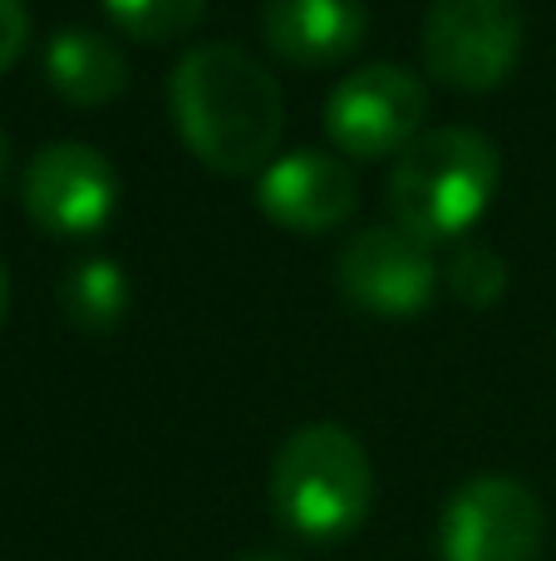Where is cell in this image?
I'll use <instances>...</instances> for the list:
<instances>
[{
  "mask_svg": "<svg viewBox=\"0 0 556 561\" xmlns=\"http://www.w3.org/2000/svg\"><path fill=\"white\" fill-rule=\"evenodd\" d=\"M45 79L65 104L99 108L124 94L128 59H124V49H118V39H108L104 30L59 25L45 45Z\"/></svg>",
  "mask_w": 556,
  "mask_h": 561,
  "instance_id": "cell-11",
  "label": "cell"
},
{
  "mask_svg": "<svg viewBox=\"0 0 556 561\" xmlns=\"http://www.w3.org/2000/svg\"><path fill=\"white\" fill-rule=\"evenodd\" d=\"M547 517L528 483L518 478H473L443 503L439 557L443 561H537Z\"/></svg>",
  "mask_w": 556,
  "mask_h": 561,
  "instance_id": "cell-6",
  "label": "cell"
},
{
  "mask_svg": "<svg viewBox=\"0 0 556 561\" xmlns=\"http://www.w3.org/2000/svg\"><path fill=\"white\" fill-rule=\"evenodd\" d=\"M374 473L364 444L340 424H305L271 463V507L305 542H340L364 523Z\"/></svg>",
  "mask_w": 556,
  "mask_h": 561,
  "instance_id": "cell-3",
  "label": "cell"
},
{
  "mask_svg": "<svg viewBox=\"0 0 556 561\" xmlns=\"http://www.w3.org/2000/svg\"><path fill=\"white\" fill-rule=\"evenodd\" d=\"M335 280L340 296L350 306L370 310V316H419L433 300L439 272H433L429 242H419L404 227H364L360 237H350L335 262Z\"/></svg>",
  "mask_w": 556,
  "mask_h": 561,
  "instance_id": "cell-8",
  "label": "cell"
},
{
  "mask_svg": "<svg viewBox=\"0 0 556 561\" xmlns=\"http://www.w3.org/2000/svg\"><path fill=\"white\" fill-rule=\"evenodd\" d=\"M242 561H291V557H281V552H252V557H242Z\"/></svg>",
  "mask_w": 556,
  "mask_h": 561,
  "instance_id": "cell-18",
  "label": "cell"
},
{
  "mask_svg": "<svg viewBox=\"0 0 556 561\" xmlns=\"http://www.w3.org/2000/svg\"><path fill=\"white\" fill-rule=\"evenodd\" d=\"M256 203L286 232H331L355 213L360 193H355V173L335 153L321 148H296V153L266 163L262 183H256Z\"/></svg>",
  "mask_w": 556,
  "mask_h": 561,
  "instance_id": "cell-9",
  "label": "cell"
},
{
  "mask_svg": "<svg viewBox=\"0 0 556 561\" xmlns=\"http://www.w3.org/2000/svg\"><path fill=\"white\" fill-rule=\"evenodd\" d=\"M104 10L134 39H158L163 45V39L187 35L202 20L207 0H104Z\"/></svg>",
  "mask_w": 556,
  "mask_h": 561,
  "instance_id": "cell-13",
  "label": "cell"
},
{
  "mask_svg": "<svg viewBox=\"0 0 556 561\" xmlns=\"http://www.w3.org/2000/svg\"><path fill=\"white\" fill-rule=\"evenodd\" d=\"M522 55L518 0H429L424 65L453 89H493Z\"/></svg>",
  "mask_w": 556,
  "mask_h": 561,
  "instance_id": "cell-5",
  "label": "cell"
},
{
  "mask_svg": "<svg viewBox=\"0 0 556 561\" xmlns=\"http://www.w3.org/2000/svg\"><path fill=\"white\" fill-rule=\"evenodd\" d=\"M20 197L35 227L55 237H89L118 207V168L94 144L59 138L30 158Z\"/></svg>",
  "mask_w": 556,
  "mask_h": 561,
  "instance_id": "cell-7",
  "label": "cell"
},
{
  "mask_svg": "<svg viewBox=\"0 0 556 561\" xmlns=\"http://www.w3.org/2000/svg\"><path fill=\"white\" fill-rule=\"evenodd\" d=\"M266 45L301 69L340 65L370 30L364 0H262Z\"/></svg>",
  "mask_w": 556,
  "mask_h": 561,
  "instance_id": "cell-10",
  "label": "cell"
},
{
  "mask_svg": "<svg viewBox=\"0 0 556 561\" xmlns=\"http://www.w3.org/2000/svg\"><path fill=\"white\" fill-rule=\"evenodd\" d=\"M449 286L463 306L488 310V306H498L502 290H508V266H502V256L493 252V247H478V242L459 247V256L449 262Z\"/></svg>",
  "mask_w": 556,
  "mask_h": 561,
  "instance_id": "cell-14",
  "label": "cell"
},
{
  "mask_svg": "<svg viewBox=\"0 0 556 561\" xmlns=\"http://www.w3.org/2000/svg\"><path fill=\"white\" fill-rule=\"evenodd\" d=\"M5 310H10V272L0 262V325H5Z\"/></svg>",
  "mask_w": 556,
  "mask_h": 561,
  "instance_id": "cell-16",
  "label": "cell"
},
{
  "mask_svg": "<svg viewBox=\"0 0 556 561\" xmlns=\"http://www.w3.org/2000/svg\"><path fill=\"white\" fill-rule=\"evenodd\" d=\"M5 168H10V138H5V128H0V183H5Z\"/></svg>",
  "mask_w": 556,
  "mask_h": 561,
  "instance_id": "cell-17",
  "label": "cell"
},
{
  "mask_svg": "<svg viewBox=\"0 0 556 561\" xmlns=\"http://www.w3.org/2000/svg\"><path fill=\"white\" fill-rule=\"evenodd\" d=\"M167 104L193 158L217 173H252L281 144V84L262 59L227 39L193 45L177 59Z\"/></svg>",
  "mask_w": 556,
  "mask_h": 561,
  "instance_id": "cell-1",
  "label": "cell"
},
{
  "mask_svg": "<svg viewBox=\"0 0 556 561\" xmlns=\"http://www.w3.org/2000/svg\"><path fill=\"white\" fill-rule=\"evenodd\" d=\"M502 178V153L488 134L463 124L424 128L390 173V213L419 242L459 237L488 213Z\"/></svg>",
  "mask_w": 556,
  "mask_h": 561,
  "instance_id": "cell-2",
  "label": "cell"
},
{
  "mask_svg": "<svg viewBox=\"0 0 556 561\" xmlns=\"http://www.w3.org/2000/svg\"><path fill=\"white\" fill-rule=\"evenodd\" d=\"M128 276L114 256H84L74 262L59 280V306H65V320L84 335H108V330L124 325L128 316Z\"/></svg>",
  "mask_w": 556,
  "mask_h": 561,
  "instance_id": "cell-12",
  "label": "cell"
},
{
  "mask_svg": "<svg viewBox=\"0 0 556 561\" xmlns=\"http://www.w3.org/2000/svg\"><path fill=\"white\" fill-rule=\"evenodd\" d=\"M25 39H30V10H25V0H0V75H5V69L20 59Z\"/></svg>",
  "mask_w": 556,
  "mask_h": 561,
  "instance_id": "cell-15",
  "label": "cell"
},
{
  "mask_svg": "<svg viewBox=\"0 0 556 561\" xmlns=\"http://www.w3.org/2000/svg\"><path fill=\"white\" fill-rule=\"evenodd\" d=\"M424 108H429V89L409 65H374L345 75L325 99V134L335 148L355 158H399L404 148L419 138Z\"/></svg>",
  "mask_w": 556,
  "mask_h": 561,
  "instance_id": "cell-4",
  "label": "cell"
}]
</instances>
